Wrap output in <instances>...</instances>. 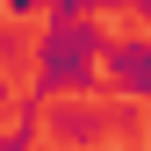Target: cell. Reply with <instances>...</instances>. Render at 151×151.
Wrapping results in <instances>:
<instances>
[{
    "mask_svg": "<svg viewBox=\"0 0 151 151\" xmlns=\"http://www.w3.org/2000/svg\"><path fill=\"white\" fill-rule=\"evenodd\" d=\"M101 79L115 86V101H129V108L151 101V36H144V29H115V36H108Z\"/></svg>",
    "mask_w": 151,
    "mask_h": 151,
    "instance_id": "obj_3",
    "label": "cell"
},
{
    "mask_svg": "<svg viewBox=\"0 0 151 151\" xmlns=\"http://www.w3.org/2000/svg\"><path fill=\"white\" fill-rule=\"evenodd\" d=\"M36 115H43L36 144H50V151H93V144L122 137V129H137V108L129 101H101V93H65L58 108H36Z\"/></svg>",
    "mask_w": 151,
    "mask_h": 151,
    "instance_id": "obj_2",
    "label": "cell"
},
{
    "mask_svg": "<svg viewBox=\"0 0 151 151\" xmlns=\"http://www.w3.org/2000/svg\"><path fill=\"white\" fill-rule=\"evenodd\" d=\"M108 29L101 14H50L43 36H36V86L29 101H58V93H101V50H108Z\"/></svg>",
    "mask_w": 151,
    "mask_h": 151,
    "instance_id": "obj_1",
    "label": "cell"
},
{
    "mask_svg": "<svg viewBox=\"0 0 151 151\" xmlns=\"http://www.w3.org/2000/svg\"><path fill=\"white\" fill-rule=\"evenodd\" d=\"M14 101V79H7V65H0V108H7Z\"/></svg>",
    "mask_w": 151,
    "mask_h": 151,
    "instance_id": "obj_6",
    "label": "cell"
},
{
    "mask_svg": "<svg viewBox=\"0 0 151 151\" xmlns=\"http://www.w3.org/2000/svg\"><path fill=\"white\" fill-rule=\"evenodd\" d=\"M22 43H29V36H22V22H14V29H0V65H7V58H14Z\"/></svg>",
    "mask_w": 151,
    "mask_h": 151,
    "instance_id": "obj_5",
    "label": "cell"
},
{
    "mask_svg": "<svg viewBox=\"0 0 151 151\" xmlns=\"http://www.w3.org/2000/svg\"><path fill=\"white\" fill-rule=\"evenodd\" d=\"M50 14H108V7H144V0H43Z\"/></svg>",
    "mask_w": 151,
    "mask_h": 151,
    "instance_id": "obj_4",
    "label": "cell"
}]
</instances>
